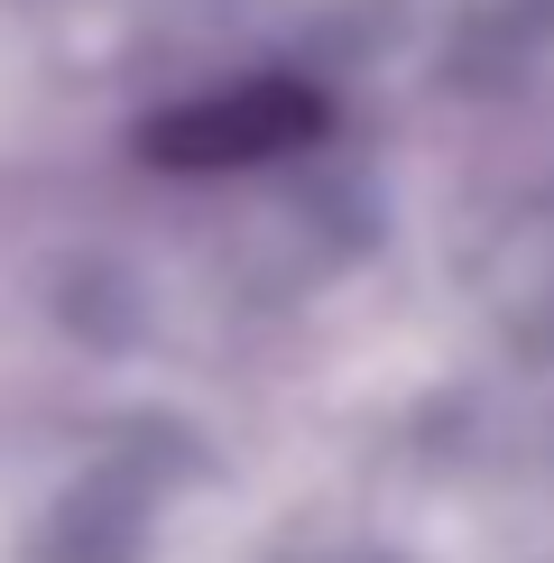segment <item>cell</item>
Instances as JSON below:
<instances>
[{"label":"cell","instance_id":"6da1fadb","mask_svg":"<svg viewBox=\"0 0 554 563\" xmlns=\"http://www.w3.org/2000/svg\"><path fill=\"white\" fill-rule=\"evenodd\" d=\"M333 130V102L296 75H250L222 92H195L176 111H148L138 130V157L167 176H231V167H268V157H296Z\"/></svg>","mask_w":554,"mask_h":563}]
</instances>
